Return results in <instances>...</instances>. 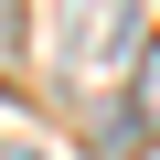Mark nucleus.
I'll list each match as a JSON object with an SVG mask.
<instances>
[{
  "instance_id": "2",
  "label": "nucleus",
  "mask_w": 160,
  "mask_h": 160,
  "mask_svg": "<svg viewBox=\"0 0 160 160\" xmlns=\"http://www.w3.org/2000/svg\"><path fill=\"white\" fill-rule=\"evenodd\" d=\"M160 128V43L139 53V107H128V139H149Z\"/></svg>"
},
{
  "instance_id": "1",
  "label": "nucleus",
  "mask_w": 160,
  "mask_h": 160,
  "mask_svg": "<svg viewBox=\"0 0 160 160\" xmlns=\"http://www.w3.org/2000/svg\"><path fill=\"white\" fill-rule=\"evenodd\" d=\"M139 43V0H64V53L75 64H128Z\"/></svg>"
}]
</instances>
